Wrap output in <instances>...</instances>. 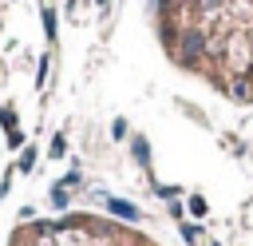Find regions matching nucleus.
I'll list each match as a JSON object with an SVG mask.
<instances>
[{
    "label": "nucleus",
    "mask_w": 253,
    "mask_h": 246,
    "mask_svg": "<svg viewBox=\"0 0 253 246\" xmlns=\"http://www.w3.org/2000/svg\"><path fill=\"white\" fill-rule=\"evenodd\" d=\"M150 32L182 75L253 107V0H150Z\"/></svg>",
    "instance_id": "f257e3e1"
},
{
    "label": "nucleus",
    "mask_w": 253,
    "mask_h": 246,
    "mask_svg": "<svg viewBox=\"0 0 253 246\" xmlns=\"http://www.w3.org/2000/svg\"><path fill=\"white\" fill-rule=\"evenodd\" d=\"M4 246H166L150 230L95 214V210H67L51 218H28L20 222Z\"/></svg>",
    "instance_id": "f03ea898"
}]
</instances>
